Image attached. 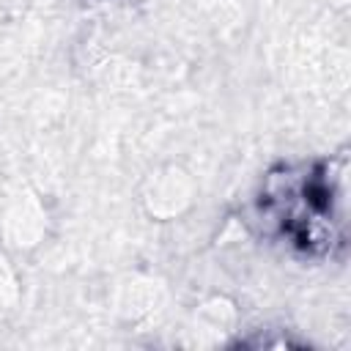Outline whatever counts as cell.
I'll use <instances>...</instances> for the list:
<instances>
[{
  "mask_svg": "<svg viewBox=\"0 0 351 351\" xmlns=\"http://www.w3.org/2000/svg\"><path fill=\"white\" fill-rule=\"evenodd\" d=\"M255 214L269 236L307 255H326L343 244V176L332 162L271 170L255 197Z\"/></svg>",
  "mask_w": 351,
  "mask_h": 351,
  "instance_id": "obj_1",
  "label": "cell"
}]
</instances>
